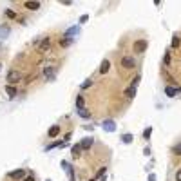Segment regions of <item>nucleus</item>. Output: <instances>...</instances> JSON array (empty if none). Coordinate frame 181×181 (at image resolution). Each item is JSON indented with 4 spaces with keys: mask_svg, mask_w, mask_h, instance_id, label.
<instances>
[{
    "mask_svg": "<svg viewBox=\"0 0 181 181\" xmlns=\"http://www.w3.org/2000/svg\"><path fill=\"white\" fill-rule=\"evenodd\" d=\"M62 168L65 170V174H67V179H69V181H76V176H74V168H73V165H71L69 161L62 160Z\"/></svg>",
    "mask_w": 181,
    "mask_h": 181,
    "instance_id": "1",
    "label": "nucleus"
},
{
    "mask_svg": "<svg viewBox=\"0 0 181 181\" xmlns=\"http://www.w3.org/2000/svg\"><path fill=\"white\" fill-rule=\"evenodd\" d=\"M20 80H22V74L17 69H13V71L7 73V83H9V85H15V83H18Z\"/></svg>",
    "mask_w": 181,
    "mask_h": 181,
    "instance_id": "2",
    "label": "nucleus"
},
{
    "mask_svg": "<svg viewBox=\"0 0 181 181\" xmlns=\"http://www.w3.org/2000/svg\"><path fill=\"white\" fill-rule=\"evenodd\" d=\"M147 40H143V38H140V40H136L134 42V53L136 55H143L145 51H147Z\"/></svg>",
    "mask_w": 181,
    "mask_h": 181,
    "instance_id": "3",
    "label": "nucleus"
},
{
    "mask_svg": "<svg viewBox=\"0 0 181 181\" xmlns=\"http://www.w3.org/2000/svg\"><path fill=\"white\" fill-rule=\"evenodd\" d=\"M121 67H125V69H134V67H136V60H134L132 56H123V58H121Z\"/></svg>",
    "mask_w": 181,
    "mask_h": 181,
    "instance_id": "4",
    "label": "nucleus"
},
{
    "mask_svg": "<svg viewBox=\"0 0 181 181\" xmlns=\"http://www.w3.org/2000/svg\"><path fill=\"white\" fill-rule=\"evenodd\" d=\"M55 76H56V69H55V67H45V69H43V78H45V80L53 81Z\"/></svg>",
    "mask_w": 181,
    "mask_h": 181,
    "instance_id": "5",
    "label": "nucleus"
},
{
    "mask_svg": "<svg viewBox=\"0 0 181 181\" xmlns=\"http://www.w3.org/2000/svg\"><path fill=\"white\" fill-rule=\"evenodd\" d=\"M49 47H51V40H49V36H47V38H42V40L38 42V51H40V53H45Z\"/></svg>",
    "mask_w": 181,
    "mask_h": 181,
    "instance_id": "6",
    "label": "nucleus"
},
{
    "mask_svg": "<svg viewBox=\"0 0 181 181\" xmlns=\"http://www.w3.org/2000/svg\"><path fill=\"white\" fill-rule=\"evenodd\" d=\"M103 130H105V132H114V130H116V123L112 120H105L103 121Z\"/></svg>",
    "mask_w": 181,
    "mask_h": 181,
    "instance_id": "7",
    "label": "nucleus"
},
{
    "mask_svg": "<svg viewBox=\"0 0 181 181\" xmlns=\"http://www.w3.org/2000/svg\"><path fill=\"white\" fill-rule=\"evenodd\" d=\"M80 31H81L80 25H73V27H69V29L65 31V35H63V36H67V38H73V36H74V35H78Z\"/></svg>",
    "mask_w": 181,
    "mask_h": 181,
    "instance_id": "8",
    "label": "nucleus"
},
{
    "mask_svg": "<svg viewBox=\"0 0 181 181\" xmlns=\"http://www.w3.org/2000/svg\"><path fill=\"white\" fill-rule=\"evenodd\" d=\"M92 143H94V140L91 138V136H87V138H83L80 143V147H81V150H87V149H91L92 147Z\"/></svg>",
    "mask_w": 181,
    "mask_h": 181,
    "instance_id": "9",
    "label": "nucleus"
},
{
    "mask_svg": "<svg viewBox=\"0 0 181 181\" xmlns=\"http://www.w3.org/2000/svg\"><path fill=\"white\" fill-rule=\"evenodd\" d=\"M9 178H11V179H24V178H25V170H24V168H18V170L11 172Z\"/></svg>",
    "mask_w": 181,
    "mask_h": 181,
    "instance_id": "10",
    "label": "nucleus"
},
{
    "mask_svg": "<svg viewBox=\"0 0 181 181\" xmlns=\"http://www.w3.org/2000/svg\"><path fill=\"white\" fill-rule=\"evenodd\" d=\"M178 92H179V89H176V87H165V94H167L168 98L178 96Z\"/></svg>",
    "mask_w": 181,
    "mask_h": 181,
    "instance_id": "11",
    "label": "nucleus"
},
{
    "mask_svg": "<svg viewBox=\"0 0 181 181\" xmlns=\"http://www.w3.org/2000/svg\"><path fill=\"white\" fill-rule=\"evenodd\" d=\"M136 89H138V87H134V85H130V87H129V89L125 91V96H127L129 100H132V98L136 96Z\"/></svg>",
    "mask_w": 181,
    "mask_h": 181,
    "instance_id": "12",
    "label": "nucleus"
},
{
    "mask_svg": "<svg viewBox=\"0 0 181 181\" xmlns=\"http://www.w3.org/2000/svg\"><path fill=\"white\" fill-rule=\"evenodd\" d=\"M47 134H49V138H56V136L60 134V127H58V125H53V127L49 129Z\"/></svg>",
    "mask_w": 181,
    "mask_h": 181,
    "instance_id": "13",
    "label": "nucleus"
},
{
    "mask_svg": "<svg viewBox=\"0 0 181 181\" xmlns=\"http://www.w3.org/2000/svg\"><path fill=\"white\" fill-rule=\"evenodd\" d=\"M7 36H9V27L7 25H0V40H4Z\"/></svg>",
    "mask_w": 181,
    "mask_h": 181,
    "instance_id": "14",
    "label": "nucleus"
},
{
    "mask_svg": "<svg viewBox=\"0 0 181 181\" xmlns=\"http://www.w3.org/2000/svg\"><path fill=\"white\" fill-rule=\"evenodd\" d=\"M109 67H111V62H109V60H103L100 63V73H101V74H105V73L109 71Z\"/></svg>",
    "mask_w": 181,
    "mask_h": 181,
    "instance_id": "15",
    "label": "nucleus"
},
{
    "mask_svg": "<svg viewBox=\"0 0 181 181\" xmlns=\"http://www.w3.org/2000/svg\"><path fill=\"white\" fill-rule=\"evenodd\" d=\"M25 7L31 11H36V9H40V2H25Z\"/></svg>",
    "mask_w": 181,
    "mask_h": 181,
    "instance_id": "16",
    "label": "nucleus"
},
{
    "mask_svg": "<svg viewBox=\"0 0 181 181\" xmlns=\"http://www.w3.org/2000/svg\"><path fill=\"white\" fill-rule=\"evenodd\" d=\"M73 42H74V38H67V36H63V40H60V47H69Z\"/></svg>",
    "mask_w": 181,
    "mask_h": 181,
    "instance_id": "17",
    "label": "nucleus"
},
{
    "mask_svg": "<svg viewBox=\"0 0 181 181\" xmlns=\"http://www.w3.org/2000/svg\"><path fill=\"white\" fill-rule=\"evenodd\" d=\"M121 141H123L125 145H129V143L134 141V136H132V134H123V136H121Z\"/></svg>",
    "mask_w": 181,
    "mask_h": 181,
    "instance_id": "18",
    "label": "nucleus"
},
{
    "mask_svg": "<svg viewBox=\"0 0 181 181\" xmlns=\"http://www.w3.org/2000/svg\"><path fill=\"white\" fill-rule=\"evenodd\" d=\"M6 92H7L11 98H15V96H17V89H15L13 85H7V87H6Z\"/></svg>",
    "mask_w": 181,
    "mask_h": 181,
    "instance_id": "19",
    "label": "nucleus"
},
{
    "mask_svg": "<svg viewBox=\"0 0 181 181\" xmlns=\"http://www.w3.org/2000/svg\"><path fill=\"white\" fill-rule=\"evenodd\" d=\"M78 114H80L81 118H85V120H87V118H91V112H89V109H85V107L78 111Z\"/></svg>",
    "mask_w": 181,
    "mask_h": 181,
    "instance_id": "20",
    "label": "nucleus"
},
{
    "mask_svg": "<svg viewBox=\"0 0 181 181\" xmlns=\"http://www.w3.org/2000/svg\"><path fill=\"white\" fill-rule=\"evenodd\" d=\"M83 105H85V101H83V96H76V109L80 111V109H83Z\"/></svg>",
    "mask_w": 181,
    "mask_h": 181,
    "instance_id": "21",
    "label": "nucleus"
},
{
    "mask_svg": "<svg viewBox=\"0 0 181 181\" xmlns=\"http://www.w3.org/2000/svg\"><path fill=\"white\" fill-rule=\"evenodd\" d=\"M71 152H73V156L76 158V156H80V152H81V147L80 145H74L73 149H71Z\"/></svg>",
    "mask_w": 181,
    "mask_h": 181,
    "instance_id": "22",
    "label": "nucleus"
},
{
    "mask_svg": "<svg viewBox=\"0 0 181 181\" xmlns=\"http://www.w3.org/2000/svg\"><path fill=\"white\" fill-rule=\"evenodd\" d=\"M150 136H152V127H149V129L143 130V138L145 140H150Z\"/></svg>",
    "mask_w": 181,
    "mask_h": 181,
    "instance_id": "23",
    "label": "nucleus"
},
{
    "mask_svg": "<svg viewBox=\"0 0 181 181\" xmlns=\"http://www.w3.org/2000/svg\"><path fill=\"white\" fill-rule=\"evenodd\" d=\"M63 147V143H62V141H53V143H51V145H47V147H45V150H51V149H55V147Z\"/></svg>",
    "mask_w": 181,
    "mask_h": 181,
    "instance_id": "24",
    "label": "nucleus"
},
{
    "mask_svg": "<svg viewBox=\"0 0 181 181\" xmlns=\"http://www.w3.org/2000/svg\"><path fill=\"white\" fill-rule=\"evenodd\" d=\"M91 85H92V78H87V80H85V81H83V83H81V89L85 91V89H89Z\"/></svg>",
    "mask_w": 181,
    "mask_h": 181,
    "instance_id": "25",
    "label": "nucleus"
},
{
    "mask_svg": "<svg viewBox=\"0 0 181 181\" xmlns=\"http://www.w3.org/2000/svg\"><path fill=\"white\" fill-rule=\"evenodd\" d=\"M179 43H181V38L178 35H174V36H172V47H178Z\"/></svg>",
    "mask_w": 181,
    "mask_h": 181,
    "instance_id": "26",
    "label": "nucleus"
},
{
    "mask_svg": "<svg viewBox=\"0 0 181 181\" xmlns=\"http://www.w3.org/2000/svg\"><path fill=\"white\" fill-rule=\"evenodd\" d=\"M6 15H7L9 18H17V13H15L13 9H6Z\"/></svg>",
    "mask_w": 181,
    "mask_h": 181,
    "instance_id": "27",
    "label": "nucleus"
},
{
    "mask_svg": "<svg viewBox=\"0 0 181 181\" xmlns=\"http://www.w3.org/2000/svg\"><path fill=\"white\" fill-rule=\"evenodd\" d=\"M172 150H174V152H176L178 156H181V143H178V145H176V147H174Z\"/></svg>",
    "mask_w": 181,
    "mask_h": 181,
    "instance_id": "28",
    "label": "nucleus"
},
{
    "mask_svg": "<svg viewBox=\"0 0 181 181\" xmlns=\"http://www.w3.org/2000/svg\"><path fill=\"white\" fill-rule=\"evenodd\" d=\"M87 20H89V15H81L80 17V24H85Z\"/></svg>",
    "mask_w": 181,
    "mask_h": 181,
    "instance_id": "29",
    "label": "nucleus"
},
{
    "mask_svg": "<svg viewBox=\"0 0 181 181\" xmlns=\"http://www.w3.org/2000/svg\"><path fill=\"white\" fill-rule=\"evenodd\" d=\"M176 181H181V168L176 172Z\"/></svg>",
    "mask_w": 181,
    "mask_h": 181,
    "instance_id": "30",
    "label": "nucleus"
},
{
    "mask_svg": "<svg viewBox=\"0 0 181 181\" xmlns=\"http://www.w3.org/2000/svg\"><path fill=\"white\" fill-rule=\"evenodd\" d=\"M149 181H156V174H149Z\"/></svg>",
    "mask_w": 181,
    "mask_h": 181,
    "instance_id": "31",
    "label": "nucleus"
},
{
    "mask_svg": "<svg viewBox=\"0 0 181 181\" xmlns=\"http://www.w3.org/2000/svg\"><path fill=\"white\" fill-rule=\"evenodd\" d=\"M24 181H35V178H33V176H25V178H24Z\"/></svg>",
    "mask_w": 181,
    "mask_h": 181,
    "instance_id": "32",
    "label": "nucleus"
},
{
    "mask_svg": "<svg viewBox=\"0 0 181 181\" xmlns=\"http://www.w3.org/2000/svg\"><path fill=\"white\" fill-rule=\"evenodd\" d=\"M91 181H96V178H94V179H91Z\"/></svg>",
    "mask_w": 181,
    "mask_h": 181,
    "instance_id": "33",
    "label": "nucleus"
},
{
    "mask_svg": "<svg viewBox=\"0 0 181 181\" xmlns=\"http://www.w3.org/2000/svg\"><path fill=\"white\" fill-rule=\"evenodd\" d=\"M0 69H2V63H0Z\"/></svg>",
    "mask_w": 181,
    "mask_h": 181,
    "instance_id": "34",
    "label": "nucleus"
},
{
    "mask_svg": "<svg viewBox=\"0 0 181 181\" xmlns=\"http://www.w3.org/2000/svg\"><path fill=\"white\" fill-rule=\"evenodd\" d=\"M45 181H51V179H45Z\"/></svg>",
    "mask_w": 181,
    "mask_h": 181,
    "instance_id": "35",
    "label": "nucleus"
},
{
    "mask_svg": "<svg viewBox=\"0 0 181 181\" xmlns=\"http://www.w3.org/2000/svg\"><path fill=\"white\" fill-rule=\"evenodd\" d=\"M0 47H2V45H0Z\"/></svg>",
    "mask_w": 181,
    "mask_h": 181,
    "instance_id": "36",
    "label": "nucleus"
}]
</instances>
